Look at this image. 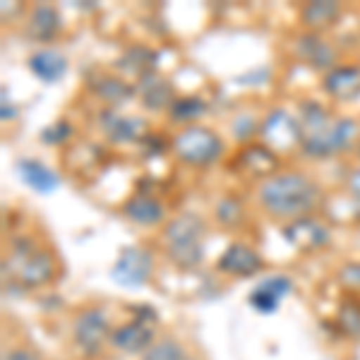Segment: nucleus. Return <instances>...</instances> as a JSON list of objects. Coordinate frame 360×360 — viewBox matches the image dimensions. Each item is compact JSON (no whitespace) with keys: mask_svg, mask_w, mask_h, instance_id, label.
I'll return each mask as SVG.
<instances>
[{"mask_svg":"<svg viewBox=\"0 0 360 360\" xmlns=\"http://www.w3.org/2000/svg\"><path fill=\"white\" fill-rule=\"evenodd\" d=\"M0 115H3V123H13L17 120V108L8 96V86H3V103H0Z\"/></svg>","mask_w":360,"mask_h":360,"instance_id":"nucleus-33","label":"nucleus"},{"mask_svg":"<svg viewBox=\"0 0 360 360\" xmlns=\"http://www.w3.org/2000/svg\"><path fill=\"white\" fill-rule=\"evenodd\" d=\"M288 53H291L295 63L315 70L319 75H327L329 70L339 65V49L324 34L303 32L300 29L291 41H288Z\"/></svg>","mask_w":360,"mask_h":360,"instance_id":"nucleus-9","label":"nucleus"},{"mask_svg":"<svg viewBox=\"0 0 360 360\" xmlns=\"http://www.w3.org/2000/svg\"><path fill=\"white\" fill-rule=\"evenodd\" d=\"M27 70L44 84H58L70 70V60L58 49H39L27 58Z\"/></svg>","mask_w":360,"mask_h":360,"instance_id":"nucleus-22","label":"nucleus"},{"mask_svg":"<svg viewBox=\"0 0 360 360\" xmlns=\"http://www.w3.org/2000/svg\"><path fill=\"white\" fill-rule=\"evenodd\" d=\"M171 156L193 171H209L226 156V142L214 127L190 125L171 135Z\"/></svg>","mask_w":360,"mask_h":360,"instance_id":"nucleus-5","label":"nucleus"},{"mask_svg":"<svg viewBox=\"0 0 360 360\" xmlns=\"http://www.w3.org/2000/svg\"><path fill=\"white\" fill-rule=\"evenodd\" d=\"M300 156L310 161H329L356 152L360 142V123L351 115H334L324 103L307 98L298 106Z\"/></svg>","mask_w":360,"mask_h":360,"instance_id":"nucleus-1","label":"nucleus"},{"mask_svg":"<svg viewBox=\"0 0 360 360\" xmlns=\"http://www.w3.org/2000/svg\"><path fill=\"white\" fill-rule=\"evenodd\" d=\"M344 190H346V195L351 197L353 202H358V205H360V164H358V166H353L351 171L346 173V178H344Z\"/></svg>","mask_w":360,"mask_h":360,"instance_id":"nucleus-31","label":"nucleus"},{"mask_svg":"<svg viewBox=\"0 0 360 360\" xmlns=\"http://www.w3.org/2000/svg\"><path fill=\"white\" fill-rule=\"evenodd\" d=\"M115 324L111 315L103 307L89 305L77 310V315L72 317L70 324V339H72L75 351L86 360H94L106 351V346H111V334Z\"/></svg>","mask_w":360,"mask_h":360,"instance_id":"nucleus-6","label":"nucleus"},{"mask_svg":"<svg viewBox=\"0 0 360 360\" xmlns=\"http://www.w3.org/2000/svg\"><path fill=\"white\" fill-rule=\"evenodd\" d=\"M156 257L149 248L144 245H127L120 250L111 266V281L123 288H139L147 286L154 278Z\"/></svg>","mask_w":360,"mask_h":360,"instance_id":"nucleus-10","label":"nucleus"},{"mask_svg":"<svg viewBox=\"0 0 360 360\" xmlns=\"http://www.w3.org/2000/svg\"><path fill=\"white\" fill-rule=\"evenodd\" d=\"M214 266H217V271L221 276L240 278L243 281V278H252V276L262 274L266 269V262L252 245H248V243H243V240H236L219 255Z\"/></svg>","mask_w":360,"mask_h":360,"instance_id":"nucleus-15","label":"nucleus"},{"mask_svg":"<svg viewBox=\"0 0 360 360\" xmlns=\"http://www.w3.org/2000/svg\"><path fill=\"white\" fill-rule=\"evenodd\" d=\"M281 236L288 245L303 255H315L332 243V229L319 217H305L295 219L291 224H283Z\"/></svg>","mask_w":360,"mask_h":360,"instance_id":"nucleus-14","label":"nucleus"},{"mask_svg":"<svg viewBox=\"0 0 360 360\" xmlns=\"http://www.w3.org/2000/svg\"><path fill=\"white\" fill-rule=\"evenodd\" d=\"M207 221L195 212H180L161 226L159 245L166 262L178 271H193L205 262Z\"/></svg>","mask_w":360,"mask_h":360,"instance_id":"nucleus-4","label":"nucleus"},{"mask_svg":"<svg viewBox=\"0 0 360 360\" xmlns=\"http://www.w3.org/2000/svg\"><path fill=\"white\" fill-rule=\"evenodd\" d=\"M3 274L22 291H37L58 281L60 259L34 233H13L3 257Z\"/></svg>","mask_w":360,"mask_h":360,"instance_id":"nucleus-3","label":"nucleus"},{"mask_svg":"<svg viewBox=\"0 0 360 360\" xmlns=\"http://www.w3.org/2000/svg\"><path fill=\"white\" fill-rule=\"evenodd\" d=\"M15 171L22 183L37 195H53L60 185V178L56 176L53 168H49L39 159H20L15 164Z\"/></svg>","mask_w":360,"mask_h":360,"instance_id":"nucleus-23","label":"nucleus"},{"mask_svg":"<svg viewBox=\"0 0 360 360\" xmlns=\"http://www.w3.org/2000/svg\"><path fill=\"white\" fill-rule=\"evenodd\" d=\"M334 278L346 293L358 295L360 293V259H348V262H344L336 269Z\"/></svg>","mask_w":360,"mask_h":360,"instance_id":"nucleus-29","label":"nucleus"},{"mask_svg":"<svg viewBox=\"0 0 360 360\" xmlns=\"http://www.w3.org/2000/svg\"><path fill=\"white\" fill-rule=\"evenodd\" d=\"M120 214L130 224L139 226V229H161L168 219V207L161 197H156L147 190H137L120 205Z\"/></svg>","mask_w":360,"mask_h":360,"instance_id":"nucleus-17","label":"nucleus"},{"mask_svg":"<svg viewBox=\"0 0 360 360\" xmlns=\"http://www.w3.org/2000/svg\"><path fill=\"white\" fill-rule=\"evenodd\" d=\"M137 149H142L147 159H154V156H164V152H171V139H161V135L149 130L147 137L137 144Z\"/></svg>","mask_w":360,"mask_h":360,"instance_id":"nucleus-30","label":"nucleus"},{"mask_svg":"<svg viewBox=\"0 0 360 360\" xmlns=\"http://www.w3.org/2000/svg\"><path fill=\"white\" fill-rule=\"evenodd\" d=\"M142 360H200L195 351H190L178 336H159L156 344L142 356Z\"/></svg>","mask_w":360,"mask_h":360,"instance_id":"nucleus-27","label":"nucleus"},{"mask_svg":"<svg viewBox=\"0 0 360 360\" xmlns=\"http://www.w3.org/2000/svg\"><path fill=\"white\" fill-rule=\"evenodd\" d=\"M209 113V98L202 94H180L173 106L168 108L166 120L173 127H190V125H200L202 118Z\"/></svg>","mask_w":360,"mask_h":360,"instance_id":"nucleus-24","label":"nucleus"},{"mask_svg":"<svg viewBox=\"0 0 360 360\" xmlns=\"http://www.w3.org/2000/svg\"><path fill=\"white\" fill-rule=\"evenodd\" d=\"M255 202L264 217L283 226L295 219L317 217L327 202V195L310 173L278 171L276 176L255 185Z\"/></svg>","mask_w":360,"mask_h":360,"instance_id":"nucleus-2","label":"nucleus"},{"mask_svg":"<svg viewBox=\"0 0 360 360\" xmlns=\"http://www.w3.org/2000/svg\"><path fill=\"white\" fill-rule=\"evenodd\" d=\"M63 15L53 3H34L27 8L25 15V37L34 44H41L51 49L63 34Z\"/></svg>","mask_w":360,"mask_h":360,"instance_id":"nucleus-16","label":"nucleus"},{"mask_svg":"<svg viewBox=\"0 0 360 360\" xmlns=\"http://www.w3.org/2000/svg\"><path fill=\"white\" fill-rule=\"evenodd\" d=\"M336 332L351 341H360V300L358 295L346 293L341 300L339 310L334 315Z\"/></svg>","mask_w":360,"mask_h":360,"instance_id":"nucleus-26","label":"nucleus"},{"mask_svg":"<svg viewBox=\"0 0 360 360\" xmlns=\"http://www.w3.org/2000/svg\"><path fill=\"white\" fill-rule=\"evenodd\" d=\"M212 217H214V221L221 226V229L238 231V229H243V226L248 224L250 214H248L245 205H243V200H238L236 195H224V197H219V200L214 202Z\"/></svg>","mask_w":360,"mask_h":360,"instance_id":"nucleus-25","label":"nucleus"},{"mask_svg":"<svg viewBox=\"0 0 360 360\" xmlns=\"http://www.w3.org/2000/svg\"><path fill=\"white\" fill-rule=\"evenodd\" d=\"M84 86L91 98L101 103V108H123L125 103L135 101L137 89L130 79L120 77L118 72H106V70H91L84 79Z\"/></svg>","mask_w":360,"mask_h":360,"instance_id":"nucleus-13","label":"nucleus"},{"mask_svg":"<svg viewBox=\"0 0 360 360\" xmlns=\"http://www.w3.org/2000/svg\"><path fill=\"white\" fill-rule=\"evenodd\" d=\"M353 156H356V161L360 164V142H358V147H356V152H353Z\"/></svg>","mask_w":360,"mask_h":360,"instance_id":"nucleus-34","label":"nucleus"},{"mask_svg":"<svg viewBox=\"0 0 360 360\" xmlns=\"http://www.w3.org/2000/svg\"><path fill=\"white\" fill-rule=\"evenodd\" d=\"M3 360H41V353L32 346H10L3 353Z\"/></svg>","mask_w":360,"mask_h":360,"instance_id":"nucleus-32","label":"nucleus"},{"mask_svg":"<svg viewBox=\"0 0 360 360\" xmlns=\"http://www.w3.org/2000/svg\"><path fill=\"white\" fill-rule=\"evenodd\" d=\"M358 123H360V118H358Z\"/></svg>","mask_w":360,"mask_h":360,"instance_id":"nucleus-35","label":"nucleus"},{"mask_svg":"<svg viewBox=\"0 0 360 360\" xmlns=\"http://www.w3.org/2000/svg\"><path fill=\"white\" fill-rule=\"evenodd\" d=\"M96 130L111 147H137L152 127L139 115L123 113L118 108H98Z\"/></svg>","mask_w":360,"mask_h":360,"instance_id":"nucleus-8","label":"nucleus"},{"mask_svg":"<svg viewBox=\"0 0 360 360\" xmlns=\"http://www.w3.org/2000/svg\"><path fill=\"white\" fill-rule=\"evenodd\" d=\"M344 15V5L336 0H310L298 8V25L303 32L327 34L339 25Z\"/></svg>","mask_w":360,"mask_h":360,"instance_id":"nucleus-21","label":"nucleus"},{"mask_svg":"<svg viewBox=\"0 0 360 360\" xmlns=\"http://www.w3.org/2000/svg\"><path fill=\"white\" fill-rule=\"evenodd\" d=\"M159 58L161 53L147 44H132L113 60V72H118L120 77L130 79L132 84H137L139 79L149 77V75L159 72Z\"/></svg>","mask_w":360,"mask_h":360,"instance_id":"nucleus-18","label":"nucleus"},{"mask_svg":"<svg viewBox=\"0 0 360 360\" xmlns=\"http://www.w3.org/2000/svg\"><path fill=\"white\" fill-rule=\"evenodd\" d=\"M319 86L332 101L348 103L360 96V60L358 63H339L336 68L322 75Z\"/></svg>","mask_w":360,"mask_h":360,"instance_id":"nucleus-19","label":"nucleus"},{"mask_svg":"<svg viewBox=\"0 0 360 360\" xmlns=\"http://www.w3.org/2000/svg\"><path fill=\"white\" fill-rule=\"evenodd\" d=\"M137 89V101L147 113H168V108L173 106V101L180 96L176 84L161 72H154L149 77L139 79L135 84Z\"/></svg>","mask_w":360,"mask_h":360,"instance_id":"nucleus-20","label":"nucleus"},{"mask_svg":"<svg viewBox=\"0 0 360 360\" xmlns=\"http://www.w3.org/2000/svg\"><path fill=\"white\" fill-rule=\"evenodd\" d=\"M259 142H264L269 149H274L278 156L288 152H298L300 147V127L298 118L286 108H271L262 115L259 125Z\"/></svg>","mask_w":360,"mask_h":360,"instance_id":"nucleus-11","label":"nucleus"},{"mask_svg":"<svg viewBox=\"0 0 360 360\" xmlns=\"http://www.w3.org/2000/svg\"><path fill=\"white\" fill-rule=\"evenodd\" d=\"M231 168L240 178L255 180V183H262V180L276 176L281 171V156L274 149H269L264 142L255 139L250 144H243L231 159Z\"/></svg>","mask_w":360,"mask_h":360,"instance_id":"nucleus-12","label":"nucleus"},{"mask_svg":"<svg viewBox=\"0 0 360 360\" xmlns=\"http://www.w3.org/2000/svg\"><path fill=\"white\" fill-rule=\"evenodd\" d=\"M39 142L44 147H70L75 142V125L70 123L68 118H58L51 125H46L41 132H39Z\"/></svg>","mask_w":360,"mask_h":360,"instance_id":"nucleus-28","label":"nucleus"},{"mask_svg":"<svg viewBox=\"0 0 360 360\" xmlns=\"http://www.w3.org/2000/svg\"><path fill=\"white\" fill-rule=\"evenodd\" d=\"M159 315L152 305H137L125 322L115 324L111 348L125 356H144L159 339Z\"/></svg>","mask_w":360,"mask_h":360,"instance_id":"nucleus-7","label":"nucleus"}]
</instances>
